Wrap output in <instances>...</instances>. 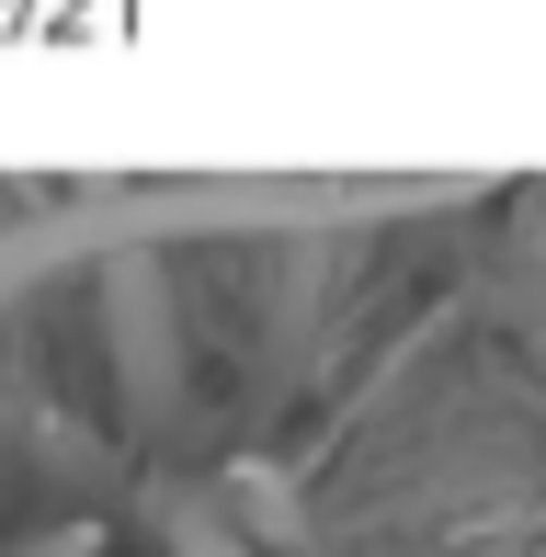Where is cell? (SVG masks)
<instances>
[{
  "instance_id": "1",
  "label": "cell",
  "mask_w": 546,
  "mask_h": 557,
  "mask_svg": "<svg viewBox=\"0 0 546 557\" xmlns=\"http://www.w3.org/2000/svg\"><path fill=\"white\" fill-rule=\"evenodd\" d=\"M12 557H91V523H46V535L12 546Z\"/></svg>"
}]
</instances>
